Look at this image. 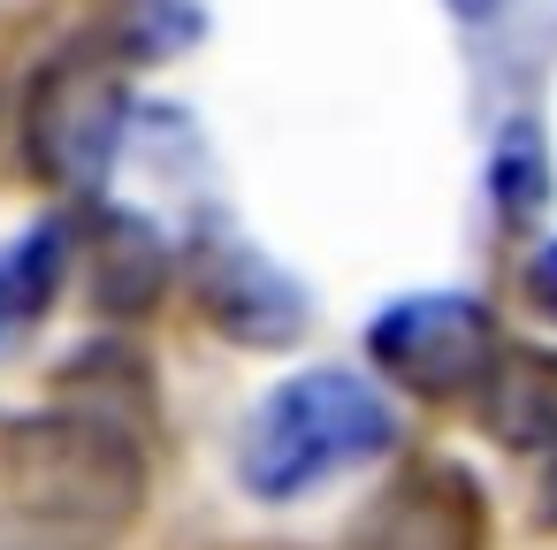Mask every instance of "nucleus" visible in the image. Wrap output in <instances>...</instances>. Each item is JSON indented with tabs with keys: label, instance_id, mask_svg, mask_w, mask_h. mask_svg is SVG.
I'll list each match as a JSON object with an SVG mask.
<instances>
[{
	"label": "nucleus",
	"instance_id": "obj_2",
	"mask_svg": "<svg viewBox=\"0 0 557 550\" xmlns=\"http://www.w3.org/2000/svg\"><path fill=\"white\" fill-rule=\"evenodd\" d=\"M9 497L54 527H123L146 504V451L115 413H32L0 443Z\"/></svg>",
	"mask_w": 557,
	"mask_h": 550
},
{
	"label": "nucleus",
	"instance_id": "obj_11",
	"mask_svg": "<svg viewBox=\"0 0 557 550\" xmlns=\"http://www.w3.org/2000/svg\"><path fill=\"white\" fill-rule=\"evenodd\" d=\"M527 298H534V306L557 321V237H549V245L527 260Z\"/></svg>",
	"mask_w": 557,
	"mask_h": 550
},
{
	"label": "nucleus",
	"instance_id": "obj_3",
	"mask_svg": "<svg viewBox=\"0 0 557 550\" xmlns=\"http://www.w3.org/2000/svg\"><path fill=\"white\" fill-rule=\"evenodd\" d=\"M123 115H131V85H123V62L108 47H70L39 70L32 100H24V146H32V169L47 184H70V192H92L108 184L115 169V146H123Z\"/></svg>",
	"mask_w": 557,
	"mask_h": 550
},
{
	"label": "nucleus",
	"instance_id": "obj_13",
	"mask_svg": "<svg viewBox=\"0 0 557 550\" xmlns=\"http://www.w3.org/2000/svg\"><path fill=\"white\" fill-rule=\"evenodd\" d=\"M542 512L557 520V451H549V474H542Z\"/></svg>",
	"mask_w": 557,
	"mask_h": 550
},
{
	"label": "nucleus",
	"instance_id": "obj_12",
	"mask_svg": "<svg viewBox=\"0 0 557 550\" xmlns=\"http://www.w3.org/2000/svg\"><path fill=\"white\" fill-rule=\"evenodd\" d=\"M450 16H466V24H481V16H496V0H450Z\"/></svg>",
	"mask_w": 557,
	"mask_h": 550
},
{
	"label": "nucleus",
	"instance_id": "obj_9",
	"mask_svg": "<svg viewBox=\"0 0 557 550\" xmlns=\"http://www.w3.org/2000/svg\"><path fill=\"white\" fill-rule=\"evenodd\" d=\"M108 268H100V291L131 314V306H146L153 291H161V245H153V230H138V222H115L108 230Z\"/></svg>",
	"mask_w": 557,
	"mask_h": 550
},
{
	"label": "nucleus",
	"instance_id": "obj_8",
	"mask_svg": "<svg viewBox=\"0 0 557 550\" xmlns=\"http://www.w3.org/2000/svg\"><path fill=\"white\" fill-rule=\"evenodd\" d=\"M62 276H70V230L62 222H39V230L0 245V359L47 321Z\"/></svg>",
	"mask_w": 557,
	"mask_h": 550
},
{
	"label": "nucleus",
	"instance_id": "obj_5",
	"mask_svg": "<svg viewBox=\"0 0 557 550\" xmlns=\"http://www.w3.org/2000/svg\"><path fill=\"white\" fill-rule=\"evenodd\" d=\"M473 542H481V512H473V481L458 466L405 474L351 527V550H473Z\"/></svg>",
	"mask_w": 557,
	"mask_h": 550
},
{
	"label": "nucleus",
	"instance_id": "obj_4",
	"mask_svg": "<svg viewBox=\"0 0 557 550\" xmlns=\"http://www.w3.org/2000/svg\"><path fill=\"white\" fill-rule=\"evenodd\" d=\"M367 344L389 367V382L420 398H473L496 359V321L458 291H420V298H397L367 329Z\"/></svg>",
	"mask_w": 557,
	"mask_h": 550
},
{
	"label": "nucleus",
	"instance_id": "obj_1",
	"mask_svg": "<svg viewBox=\"0 0 557 550\" xmlns=\"http://www.w3.org/2000/svg\"><path fill=\"white\" fill-rule=\"evenodd\" d=\"M397 436L389 405L374 398V382L344 375V367H313V375H290L245 428V489L268 497V504H290L367 459H382Z\"/></svg>",
	"mask_w": 557,
	"mask_h": 550
},
{
	"label": "nucleus",
	"instance_id": "obj_10",
	"mask_svg": "<svg viewBox=\"0 0 557 550\" xmlns=\"http://www.w3.org/2000/svg\"><path fill=\"white\" fill-rule=\"evenodd\" d=\"M549 199V169H542V138H534V123H511L504 131V154H496V207L504 215H534Z\"/></svg>",
	"mask_w": 557,
	"mask_h": 550
},
{
	"label": "nucleus",
	"instance_id": "obj_7",
	"mask_svg": "<svg viewBox=\"0 0 557 550\" xmlns=\"http://www.w3.org/2000/svg\"><path fill=\"white\" fill-rule=\"evenodd\" d=\"M481 428L511 451H557V352H527V344H496L481 390Z\"/></svg>",
	"mask_w": 557,
	"mask_h": 550
},
{
	"label": "nucleus",
	"instance_id": "obj_6",
	"mask_svg": "<svg viewBox=\"0 0 557 550\" xmlns=\"http://www.w3.org/2000/svg\"><path fill=\"white\" fill-rule=\"evenodd\" d=\"M199 306L237 344H290L306 329V298L283 268H268L252 245H207L199 253Z\"/></svg>",
	"mask_w": 557,
	"mask_h": 550
}]
</instances>
